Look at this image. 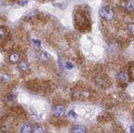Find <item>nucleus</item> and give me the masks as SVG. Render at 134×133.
Here are the masks:
<instances>
[{"label":"nucleus","instance_id":"obj_13","mask_svg":"<svg viewBox=\"0 0 134 133\" xmlns=\"http://www.w3.org/2000/svg\"><path fill=\"white\" fill-rule=\"evenodd\" d=\"M15 99H16V95H15V94H8V100L9 101H12V100H14Z\"/></svg>","mask_w":134,"mask_h":133},{"label":"nucleus","instance_id":"obj_5","mask_svg":"<svg viewBox=\"0 0 134 133\" xmlns=\"http://www.w3.org/2000/svg\"><path fill=\"white\" fill-rule=\"evenodd\" d=\"M71 132H74V133H84V132H86V128L84 127L83 126L77 125V126H74V127L72 128Z\"/></svg>","mask_w":134,"mask_h":133},{"label":"nucleus","instance_id":"obj_11","mask_svg":"<svg viewBox=\"0 0 134 133\" xmlns=\"http://www.w3.org/2000/svg\"><path fill=\"white\" fill-rule=\"evenodd\" d=\"M40 58H41L42 59H44V60H47V59H49V55L47 53H45V52H43V53H40Z\"/></svg>","mask_w":134,"mask_h":133},{"label":"nucleus","instance_id":"obj_16","mask_svg":"<svg viewBox=\"0 0 134 133\" xmlns=\"http://www.w3.org/2000/svg\"><path fill=\"white\" fill-rule=\"evenodd\" d=\"M9 79H10V77H9L8 76H6V75L2 76V81H3V82H8Z\"/></svg>","mask_w":134,"mask_h":133},{"label":"nucleus","instance_id":"obj_15","mask_svg":"<svg viewBox=\"0 0 134 133\" xmlns=\"http://www.w3.org/2000/svg\"><path fill=\"white\" fill-rule=\"evenodd\" d=\"M65 66H66V67H67V69H71V68L73 67V65H72V63H70V62H66Z\"/></svg>","mask_w":134,"mask_h":133},{"label":"nucleus","instance_id":"obj_12","mask_svg":"<svg viewBox=\"0 0 134 133\" xmlns=\"http://www.w3.org/2000/svg\"><path fill=\"white\" fill-rule=\"evenodd\" d=\"M128 31L130 32L131 34H134V23H131L128 25Z\"/></svg>","mask_w":134,"mask_h":133},{"label":"nucleus","instance_id":"obj_10","mask_svg":"<svg viewBox=\"0 0 134 133\" xmlns=\"http://www.w3.org/2000/svg\"><path fill=\"white\" fill-rule=\"evenodd\" d=\"M44 132L45 131L43 129V127H41L39 125H35V127L32 128V132H35V133H41Z\"/></svg>","mask_w":134,"mask_h":133},{"label":"nucleus","instance_id":"obj_6","mask_svg":"<svg viewBox=\"0 0 134 133\" xmlns=\"http://www.w3.org/2000/svg\"><path fill=\"white\" fill-rule=\"evenodd\" d=\"M125 9L128 12H132L134 11V1L133 0H129L127 2L125 5Z\"/></svg>","mask_w":134,"mask_h":133},{"label":"nucleus","instance_id":"obj_9","mask_svg":"<svg viewBox=\"0 0 134 133\" xmlns=\"http://www.w3.org/2000/svg\"><path fill=\"white\" fill-rule=\"evenodd\" d=\"M18 67H19V69L21 70V71L22 72H26V70H28V64L26 63V62H22L21 63L19 64V66H18Z\"/></svg>","mask_w":134,"mask_h":133},{"label":"nucleus","instance_id":"obj_18","mask_svg":"<svg viewBox=\"0 0 134 133\" xmlns=\"http://www.w3.org/2000/svg\"><path fill=\"white\" fill-rule=\"evenodd\" d=\"M27 3V1L26 0H25V1H20V2H18V3L20 4V5H22V6H23V5H25Z\"/></svg>","mask_w":134,"mask_h":133},{"label":"nucleus","instance_id":"obj_1","mask_svg":"<svg viewBox=\"0 0 134 133\" xmlns=\"http://www.w3.org/2000/svg\"><path fill=\"white\" fill-rule=\"evenodd\" d=\"M75 23H76V27H78L81 31H83L86 30L89 21L83 12H77L75 14Z\"/></svg>","mask_w":134,"mask_h":133},{"label":"nucleus","instance_id":"obj_7","mask_svg":"<svg viewBox=\"0 0 134 133\" xmlns=\"http://www.w3.org/2000/svg\"><path fill=\"white\" fill-rule=\"evenodd\" d=\"M119 79L121 82H126L128 80V75L126 72H120L119 74Z\"/></svg>","mask_w":134,"mask_h":133},{"label":"nucleus","instance_id":"obj_20","mask_svg":"<svg viewBox=\"0 0 134 133\" xmlns=\"http://www.w3.org/2000/svg\"><path fill=\"white\" fill-rule=\"evenodd\" d=\"M130 132H134V126H131L130 127Z\"/></svg>","mask_w":134,"mask_h":133},{"label":"nucleus","instance_id":"obj_4","mask_svg":"<svg viewBox=\"0 0 134 133\" xmlns=\"http://www.w3.org/2000/svg\"><path fill=\"white\" fill-rule=\"evenodd\" d=\"M21 132L22 133H30V132H32V126H31V124L30 123H25L22 126Z\"/></svg>","mask_w":134,"mask_h":133},{"label":"nucleus","instance_id":"obj_3","mask_svg":"<svg viewBox=\"0 0 134 133\" xmlns=\"http://www.w3.org/2000/svg\"><path fill=\"white\" fill-rule=\"evenodd\" d=\"M54 114L56 115L57 117H62L63 116L65 113V108L63 105H61V104H58L55 106L54 109Z\"/></svg>","mask_w":134,"mask_h":133},{"label":"nucleus","instance_id":"obj_2","mask_svg":"<svg viewBox=\"0 0 134 133\" xmlns=\"http://www.w3.org/2000/svg\"><path fill=\"white\" fill-rule=\"evenodd\" d=\"M99 15L100 16L102 19L105 20V21H111L114 17V11L110 7H103L99 11Z\"/></svg>","mask_w":134,"mask_h":133},{"label":"nucleus","instance_id":"obj_8","mask_svg":"<svg viewBox=\"0 0 134 133\" xmlns=\"http://www.w3.org/2000/svg\"><path fill=\"white\" fill-rule=\"evenodd\" d=\"M19 58L20 57L17 53H12V54L9 57V61H10L11 62H12V63H16V62H17L18 61H19Z\"/></svg>","mask_w":134,"mask_h":133},{"label":"nucleus","instance_id":"obj_19","mask_svg":"<svg viewBox=\"0 0 134 133\" xmlns=\"http://www.w3.org/2000/svg\"><path fill=\"white\" fill-rule=\"evenodd\" d=\"M33 41L35 43V44H36V45H38V46H40V42L39 41V40H33Z\"/></svg>","mask_w":134,"mask_h":133},{"label":"nucleus","instance_id":"obj_17","mask_svg":"<svg viewBox=\"0 0 134 133\" xmlns=\"http://www.w3.org/2000/svg\"><path fill=\"white\" fill-rule=\"evenodd\" d=\"M68 115H69V117H71V118H76V116H77L73 111H70L68 113Z\"/></svg>","mask_w":134,"mask_h":133},{"label":"nucleus","instance_id":"obj_14","mask_svg":"<svg viewBox=\"0 0 134 133\" xmlns=\"http://www.w3.org/2000/svg\"><path fill=\"white\" fill-rule=\"evenodd\" d=\"M5 35V32H4V30L3 28H0V40H2Z\"/></svg>","mask_w":134,"mask_h":133}]
</instances>
